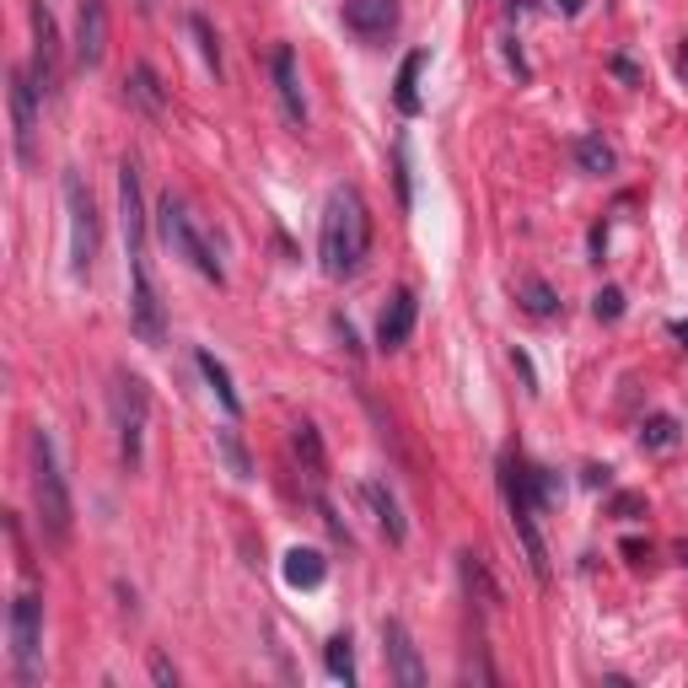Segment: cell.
<instances>
[{
	"instance_id": "cell-1",
	"label": "cell",
	"mask_w": 688,
	"mask_h": 688,
	"mask_svg": "<svg viewBox=\"0 0 688 688\" xmlns=\"http://www.w3.org/2000/svg\"><path fill=\"white\" fill-rule=\"evenodd\" d=\"M119 221H124V253H129V324L146 345H162V296L151 281V258H146V194H140V167H119Z\"/></svg>"
},
{
	"instance_id": "cell-2",
	"label": "cell",
	"mask_w": 688,
	"mask_h": 688,
	"mask_svg": "<svg viewBox=\"0 0 688 688\" xmlns=\"http://www.w3.org/2000/svg\"><path fill=\"white\" fill-rule=\"evenodd\" d=\"M371 253V210H366L361 189L339 183L324 204V226H318V264L328 281H350Z\"/></svg>"
},
{
	"instance_id": "cell-3",
	"label": "cell",
	"mask_w": 688,
	"mask_h": 688,
	"mask_svg": "<svg viewBox=\"0 0 688 688\" xmlns=\"http://www.w3.org/2000/svg\"><path fill=\"white\" fill-rule=\"evenodd\" d=\"M28 457H33V500H39V527L54 549L71 543L76 532V506H71V485H65V468H60V452H54V436L49 431H33L28 436Z\"/></svg>"
},
{
	"instance_id": "cell-4",
	"label": "cell",
	"mask_w": 688,
	"mask_h": 688,
	"mask_svg": "<svg viewBox=\"0 0 688 688\" xmlns=\"http://www.w3.org/2000/svg\"><path fill=\"white\" fill-rule=\"evenodd\" d=\"M157 232H162V243L172 247V258H183L189 269H200L204 281L226 285V269H221L215 247H210V237L200 232L194 210L178 200V194H162V204H157Z\"/></svg>"
},
{
	"instance_id": "cell-5",
	"label": "cell",
	"mask_w": 688,
	"mask_h": 688,
	"mask_svg": "<svg viewBox=\"0 0 688 688\" xmlns=\"http://www.w3.org/2000/svg\"><path fill=\"white\" fill-rule=\"evenodd\" d=\"M108 404H114V431H119V463L129 474H140V463H146V425H151V393H146V382L135 371H114Z\"/></svg>"
},
{
	"instance_id": "cell-6",
	"label": "cell",
	"mask_w": 688,
	"mask_h": 688,
	"mask_svg": "<svg viewBox=\"0 0 688 688\" xmlns=\"http://www.w3.org/2000/svg\"><path fill=\"white\" fill-rule=\"evenodd\" d=\"M6 629H11L17 684H33V678H39V661H43V597L39 592H17V597H11Z\"/></svg>"
},
{
	"instance_id": "cell-7",
	"label": "cell",
	"mask_w": 688,
	"mask_h": 688,
	"mask_svg": "<svg viewBox=\"0 0 688 688\" xmlns=\"http://www.w3.org/2000/svg\"><path fill=\"white\" fill-rule=\"evenodd\" d=\"M65 215H71V275L86 281L92 264H97L103 232H97V200H92L82 172H65Z\"/></svg>"
},
{
	"instance_id": "cell-8",
	"label": "cell",
	"mask_w": 688,
	"mask_h": 688,
	"mask_svg": "<svg viewBox=\"0 0 688 688\" xmlns=\"http://www.w3.org/2000/svg\"><path fill=\"white\" fill-rule=\"evenodd\" d=\"M6 108H11V151H17V162L33 167V146H39V82H33V71H22V65H11V76H6Z\"/></svg>"
},
{
	"instance_id": "cell-9",
	"label": "cell",
	"mask_w": 688,
	"mask_h": 688,
	"mask_svg": "<svg viewBox=\"0 0 688 688\" xmlns=\"http://www.w3.org/2000/svg\"><path fill=\"white\" fill-rule=\"evenodd\" d=\"M33 82L43 97H54V86H60V33H54V17L43 0H33Z\"/></svg>"
},
{
	"instance_id": "cell-10",
	"label": "cell",
	"mask_w": 688,
	"mask_h": 688,
	"mask_svg": "<svg viewBox=\"0 0 688 688\" xmlns=\"http://www.w3.org/2000/svg\"><path fill=\"white\" fill-rule=\"evenodd\" d=\"M108 54V0H82L76 6V65L97 71Z\"/></svg>"
},
{
	"instance_id": "cell-11",
	"label": "cell",
	"mask_w": 688,
	"mask_h": 688,
	"mask_svg": "<svg viewBox=\"0 0 688 688\" xmlns=\"http://www.w3.org/2000/svg\"><path fill=\"white\" fill-rule=\"evenodd\" d=\"M382 650H388V667L404 688H425V661L414 650V635H409L404 618H382Z\"/></svg>"
},
{
	"instance_id": "cell-12",
	"label": "cell",
	"mask_w": 688,
	"mask_h": 688,
	"mask_svg": "<svg viewBox=\"0 0 688 688\" xmlns=\"http://www.w3.org/2000/svg\"><path fill=\"white\" fill-rule=\"evenodd\" d=\"M345 28L361 43L393 39V28H399V0H345Z\"/></svg>"
},
{
	"instance_id": "cell-13",
	"label": "cell",
	"mask_w": 688,
	"mask_h": 688,
	"mask_svg": "<svg viewBox=\"0 0 688 688\" xmlns=\"http://www.w3.org/2000/svg\"><path fill=\"white\" fill-rule=\"evenodd\" d=\"M414 318H420V296L399 285L393 296H388V307H382V318H377V345L382 350H404L409 334H414Z\"/></svg>"
},
{
	"instance_id": "cell-14",
	"label": "cell",
	"mask_w": 688,
	"mask_h": 688,
	"mask_svg": "<svg viewBox=\"0 0 688 688\" xmlns=\"http://www.w3.org/2000/svg\"><path fill=\"white\" fill-rule=\"evenodd\" d=\"M269 71H275V92H281V108L285 119L307 124V97H301V76H296V49L290 43H275V54H269Z\"/></svg>"
},
{
	"instance_id": "cell-15",
	"label": "cell",
	"mask_w": 688,
	"mask_h": 688,
	"mask_svg": "<svg viewBox=\"0 0 688 688\" xmlns=\"http://www.w3.org/2000/svg\"><path fill=\"white\" fill-rule=\"evenodd\" d=\"M511 527H517V538H522V554H527L532 581H538V586H549V543H543V532H538V511L511 506Z\"/></svg>"
},
{
	"instance_id": "cell-16",
	"label": "cell",
	"mask_w": 688,
	"mask_h": 688,
	"mask_svg": "<svg viewBox=\"0 0 688 688\" xmlns=\"http://www.w3.org/2000/svg\"><path fill=\"white\" fill-rule=\"evenodd\" d=\"M361 495H366V506H371V517H377V527L388 532V543H404L409 522H404V511H399V500H393V489L377 485V479H366Z\"/></svg>"
},
{
	"instance_id": "cell-17",
	"label": "cell",
	"mask_w": 688,
	"mask_h": 688,
	"mask_svg": "<svg viewBox=\"0 0 688 688\" xmlns=\"http://www.w3.org/2000/svg\"><path fill=\"white\" fill-rule=\"evenodd\" d=\"M124 97L140 108V114H162L167 108V92H162V76L151 71V65H129V76H124Z\"/></svg>"
},
{
	"instance_id": "cell-18",
	"label": "cell",
	"mask_w": 688,
	"mask_h": 688,
	"mask_svg": "<svg viewBox=\"0 0 688 688\" xmlns=\"http://www.w3.org/2000/svg\"><path fill=\"white\" fill-rule=\"evenodd\" d=\"M281 570H285V586H296V592H313V586H324L328 560L318 554V549H290Z\"/></svg>"
},
{
	"instance_id": "cell-19",
	"label": "cell",
	"mask_w": 688,
	"mask_h": 688,
	"mask_svg": "<svg viewBox=\"0 0 688 688\" xmlns=\"http://www.w3.org/2000/svg\"><path fill=\"white\" fill-rule=\"evenodd\" d=\"M425 49H414V54H404V65H399V86H393V103H399V114H420V71H425Z\"/></svg>"
},
{
	"instance_id": "cell-20",
	"label": "cell",
	"mask_w": 688,
	"mask_h": 688,
	"mask_svg": "<svg viewBox=\"0 0 688 688\" xmlns=\"http://www.w3.org/2000/svg\"><path fill=\"white\" fill-rule=\"evenodd\" d=\"M194 361H200L204 382H210V393H215V404H221V409H226V414H232V420H237V414H243V399H237V388H232V371H226V366L215 361L210 350H200Z\"/></svg>"
},
{
	"instance_id": "cell-21",
	"label": "cell",
	"mask_w": 688,
	"mask_h": 688,
	"mask_svg": "<svg viewBox=\"0 0 688 688\" xmlns=\"http://www.w3.org/2000/svg\"><path fill=\"white\" fill-rule=\"evenodd\" d=\"M457 570H463V586H468V597L485 607V613H495V603H500V592H495V581H489V570L474 560V554H457Z\"/></svg>"
},
{
	"instance_id": "cell-22",
	"label": "cell",
	"mask_w": 688,
	"mask_h": 688,
	"mask_svg": "<svg viewBox=\"0 0 688 688\" xmlns=\"http://www.w3.org/2000/svg\"><path fill=\"white\" fill-rule=\"evenodd\" d=\"M517 301H522L532 318H554V307H560V296H554V285L538 281V275H522L517 281Z\"/></svg>"
},
{
	"instance_id": "cell-23",
	"label": "cell",
	"mask_w": 688,
	"mask_h": 688,
	"mask_svg": "<svg viewBox=\"0 0 688 688\" xmlns=\"http://www.w3.org/2000/svg\"><path fill=\"white\" fill-rule=\"evenodd\" d=\"M296 457H301V468H307V479L313 485H324V442H318V425H296Z\"/></svg>"
},
{
	"instance_id": "cell-24",
	"label": "cell",
	"mask_w": 688,
	"mask_h": 688,
	"mask_svg": "<svg viewBox=\"0 0 688 688\" xmlns=\"http://www.w3.org/2000/svg\"><path fill=\"white\" fill-rule=\"evenodd\" d=\"M575 162H581V172H613L618 157H613V146H607L603 135H581L575 140Z\"/></svg>"
},
{
	"instance_id": "cell-25",
	"label": "cell",
	"mask_w": 688,
	"mask_h": 688,
	"mask_svg": "<svg viewBox=\"0 0 688 688\" xmlns=\"http://www.w3.org/2000/svg\"><path fill=\"white\" fill-rule=\"evenodd\" d=\"M324 667L328 678H339V684H356V646H350V635H334L324 646Z\"/></svg>"
},
{
	"instance_id": "cell-26",
	"label": "cell",
	"mask_w": 688,
	"mask_h": 688,
	"mask_svg": "<svg viewBox=\"0 0 688 688\" xmlns=\"http://www.w3.org/2000/svg\"><path fill=\"white\" fill-rule=\"evenodd\" d=\"M678 436H684V431H678L673 414H650L646 425H641V446H646V452H667V446H678Z\"/></svg>"
},
{
	"instance_id": "cell-27",
	"label": "cell",
	"mask_w": 688,
	"mask_h": 688,
	"mask_svg": "<svg viewBox=\"0 0 688 688\" xmlns=\"http://www.w3.org/2000/svg\"><path fill=\"white\" fill-rule=\"evenodd\" d=\"M189 33H194V43H200V54H204V65L221 76V43H215V33H210V22H204L200 11H189Z\"/></svg>"
},
{
	"instance_id": "cell-28",
	"label": "cell",
	"mask_w": 688,
	"mask_h": 688,
	"mask_svg": "<svg viewBox=\"0 0 688 688\" xmlns=\"http://www.w3.org/2000/svg\"><path fill=\"white\" fill-rule=\"evenodd\" d=\"M592 313H597L603 324H618V318H624V290H618V285H603V290L592 296Z\"/></svg>"
},
{
	"instance_id": "cell-29",
	"label": "cell",
	"mask_w": 688,
	"mask_h": 688,
	"mask_svg": "<svg viewBox=\"0 0 688 688\" xmlns=\"http://www.w3.org/2000/svg\"><path fill=\"white\" fill-rule=\"evenodd\" d=\"M221 452H226V463H232V474H237V479H247V452H243V446H237V436H232V431H221Z\"/></svg>"
},
{
	"instance_id": "cell-30",
	"label": "cell",
	"mask_w": 688,
	"mask_h": 688,
	"mask_svg": "<svg viewBox=\"0 0 688 688\" xmlns=\"http://www.w3.org/2000/svg\"><path fill=\"white\" fill-rule=\"evenodd\" d=\"M393 167H399V204H414V194H409V146L404 140L393 146Z\"/></svg>"
},
{
	"instance_id": "cell-31",
	"label": "cell",
	"mask_w": 688,
	"mask_h": 688,
	"mask_svg": "<svg viewBox=\"0 0 688 688\" xmlns=\"http://www.w3.org/2000/svg\"><path fill=\"white\" fill-rule=\"evenodd\" d=\"M646 511V500L641 495H613V517H624V522H635Z\"/></svg>"
},
{
	"instance_id": "cell-32",
	"label": "cell",
	"mask_w": 688,
	"mask_h": 688,
	"mask_svg": "<svg viewBox=\"0 0 688 688\" xmlns=\"http://www.w3.org/2000/svg\"><path fill=\"white\" fill-rule=\"evenodd\" d=\"M151 678H157V684H178V667H172L167 656H151Z\"/></svg>"
},
{
	"instance_id": "cell-33",
	"label": "cell",
	"mask_w": 688,
	"mask_h": 688,
	"mask_svg": "<svg viewBox=\"0 0 688 688\" xmlns=\"http://www.w3.org/2000/svg\"><path fill=\"white\" fill-rule=\"evenodd\" d=\"M624 554H629L635 565H646V560H650V549H646V543H641V538H629V543H624Z\"/></svg>"
},
{
	"instance_id": "cell-34",
	"label": "cell",
	"mask_w": 688,
	"mask_h": 688,
	"mask_svg": "<svg viewBox=\"0 0 688 688\" xmlns=\"http://www.w3.org/2000/svg\"><path fill=\"white\" fill-rule=\"evenodd\" d=\"M678 76H684V86H688V39H684V49H678Z\"/></svg>"
},
{
	"instance_id": "cell-35",
	"label": "cell",
	"mask_w": 688,
	"mask_h": 688,
	"mask_svg": "<svg viewBox=\"0 0 688 688\" xmlns=\"http://www.w3.org/2000/svg\"><path fill=\"white\" fill-rule=\"evenodd\" d=\"M673 339H678V345L688 350V324H673Z\"/></svg>"
},
{
	"instance_id": "cell-36",
	"label": "cell",
	"mask_w": 688,
	"mask_h": 688,
	"mask_svg": "<svg viewBox=\"0 0 688 688\" xmlns=\"http://www.w3.org/2000/svg\"><path fill=\"white\" fill-rule=\"evenodd\" d=\"M673 554H678V560H684V565H688V538H684V543H678V549H673Z\"/></svg>"
},
{
	"instance_id": "cell-37",
	"label": "cell",
	"mask_w": 688,
	"mask_h": 688,
	"mask_svg": "<svg viewBox=\"0 0 688 688\" xmlns=\"http://www.w3.org/2000/svg\"><path fill=\"white\" fill-rule=\"evenodd\" d=\"M560 6H565V11H581V0H560Z\"/></svg>"
}]
</instances>
